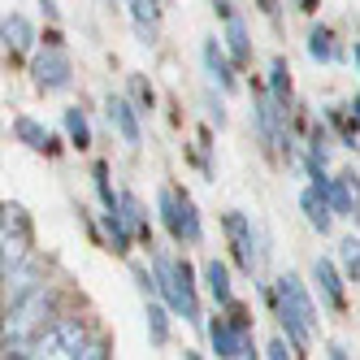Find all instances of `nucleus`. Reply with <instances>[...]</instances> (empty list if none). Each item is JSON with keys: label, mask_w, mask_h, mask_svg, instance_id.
<instances>
[{"label": "nucleus", "mask_w": 360, "mask_h": 360, "mask_svg": "<svg viewBox=\"0 0 360 360\" xmlns=\"http://www.w3.org/2000/svg\"><path fill=\"white\" fill-rule=\"evenodd\" d=\"M269 304H274V313H278L282 330H287V339L295 347L313 343L321 317H317V304H313V295H308V287H304L300 274H278L274 287H269Z\"/></svg>", "instance_id": "nucleus-1"}, {"label": "nucleus", "mask_w": 360, "mask_h": 360, "mask_svg": "<svg viewBox=\"0 0 360 360\" xmlns=\"http://www.w3.org/2000/svg\"><path fill=\"white\" fill-rule=\"evenodd\" d=\"M152 274H157V291L183 321L200 326V282L187 261H169V256H152Z\"/></svg>", "instance_id": "nucleus-2"}, {"label": "nucleus", "mask_w": 360, "mask_h": 360, "mask_svg": "<svg viewBox=\"0 0 360 360\" xmlns=\"http://www.w3.org/2000/svg\"><path fill=\"white\" fill-rule=\"evenodd\" d=\"M53 317V291L35 287L31 295H22L5 308V356H27L31 334L44 330V321Z\"/></svg>", "instance_id": "nucleus-3"}, {"label": "nucleus", "mask_w": 360, "mask_h": 360, "mask_svg": "<svg viewBox=\"0 0 360 360\" xmlns=\"http://www.w3.org/2000/svg\"><path fill=\"white\" fill-rule=\"evenodd\" d=\"M221 226H226V239H230V248H235V261H239V269L252 278L256 269L265 265V256H269L265 239L256 235L252 217H248V213H239V209H230V213L221 217Z\"/></svg>", "instance_id": "nucleus-4"}, {"label": "nucleus", "mask_w": 360, "mask_h": 360, "mask_svg": "<svg viewBox=\"0 0 360 360\" xmlns=\"http://www.w3.org/2000/svg\"><path fill=\"white\" fill-rule=\"evenodd\" d=\"M31 83L44 91V96H53V91H70L74 87V61L61 44H44L39 53L31 57Z\"/></svg>", "instance_id": "nucleus-5"}, {"label": "nucleus", "mask_w": 360, "mask_h": 360, "mask_svg": "<svg viewBox=\"0 0 360 360\" xmlns=\"http://www.w3.org/2000/svg\"><path fill=\"white\" fill-rule=\"evenodd\" d=\"M287 113H291V109H282L278 100L269 96V87L252 96V122H256V135H261V143H265L269 152H291Z\"/></svg>", "instance_id": "nucleus-6"}, {"label": "nucleus", "mask_w": 360, "mask_h": 360, "mask_svg": "<svg viewBox=\"0 0 360 360\" xmlns=\"http://www.w3.org/2000/svg\"><path fill=\"white\" fill-rule=\"evenodd\" d=\"M200 61H204V74H209V83L217 87V91H235L239 87V65H235V57L226 53V44L217 39V35H209L200 44Z\"/></svg>", "instance_id": "nucleus-7"}, {"label": "nucleus", "mask_w": 360, "mask_h": 360, "mask_svg": "<svg viewBox=\"0 0 360 360\" xmlns=\"http://www.w3.org/2000/svg\"><path fill=\"white\" fill-rule=\"evenodd\" d=\"M0 213H5V217H0L5 265H13V261H22V256H27V248H31V217H27V209H22V204H5Z\"/></svg>", "instance_id": "nucleus-8"}, {"label": "nucleus", "mask_w": 360, "mask_h": 360, "mask_svg": "<svg viewBox=\"0 0 360 360\" xmlns=\"http://www.w3.org/2000/svg\"><path fill=\"white\" fill-rule=\"evenodd\" d=\"M105 117H109V126L122 135V143L126 148H139L143 143V126H139V105L135 100H126V96H105Z\"/></svg>", "instance_id": "nucleus-9"}, {"label": "nucleus", "mask_w": 360, "mask_h": 360, "mask_svg": "<svg viewBox=\"0 0 360 360\" xmlns=\"http://www.w3.org/2000/svg\"><path fill=\"white\" fill-rule=\"evenodd\" d=\"M313 282H317V291H321V300L330 308H343L347 304V274L334 265V261L317 256V261H313Z\"/></svg>", "instance_id": "nucleus-10"}, {"label": "nucleus", "mask_w": 360, "mask_h": 360, "mask_svg": "<svg viewBox=\"0 0 360 360\" xmlns=\"http://www.w3.org/2000/svg\"><path fill=\"white\" fill-rule=\"evenodd\" d=\"M300 209H304V221L317 230V235H330L334 230V213L330 209V200H326V187H317V183H308L304 191H300Z\"/></svg>", "instance_id": "nucleus-11"}, {"label": "nucleus", "mask_w": 360, "mask_h": 360, "mask_svg": "<svg viewBox=\"0 0 360 360\" xmlns=\"http://www.w3.org/2000/svg\"><path fill=\"white\" fill-rule=\"evenodd\" d=\"M35 287H44V274H39V265L31 261V256H22V261L5 265V304L31 295Z\"/></svg>", "instance_id": "nucleus-12"}, {"label": "nucleus", "mask_w": 360, "mask_h": 360, "mask_svg": "<svg viewBox=\"0 0 360 360\" xmlns=\"http://www.w3.org/2000/svg\"><path fill=\"white\" fill-rule=\"evenodd\" d=\"M0 35H5V48H9L13 57H35L39 31H35V22H31L27 13H5V27H0Z\"/></svg>", "instance_id": "nucleus-13"}, {"label": "nucleus", "mask_w": 360, "mask_h": 360, "mask_svg": "<svg viewBox=\"0 0 360 360\" xmlns=\"http://www.w3.org/2000/svg\"><path fill=\"white\" fill-rule=\"evenodd\" d=\"M200 278H204V291L213 295V304L217 308H230L235 304V282H230V265L226 261H204V269H200Z\"/></svg>", "instance_id": "nucleus-14"}, {"label": "nucleus", "mask_w": 360, "mask_h": 360, "mask_svg": "<svg viewBox=\"0 0 360 360\" xmlns=\"http://www.w3.org/2000/svg\"><path fill=\"white\" fill-rule=\"evenodd\" d=\"M157 213H161V226L174 243H183V195L178 187H161L157 191Z\"/></svg>", "instance_id": "nucleus-15"}, {"label": "nucleus", "mask_w": 360, "mask_h": 360, "mask_svg": "<svg viewBox=\"0 0 360 360\" xmlns=\"http://www.w3.org/2000/svg\"><path fill=\"white\" fill-rule=\"evenodd\" d=\"M221 44H226V53L235 57V65L243 70L252 61V39H248V22L235 13V18H226V27H221Z\"/></svg>", "instance_id": "nucleus-16"}, {"label": "nucleus", "mask_w": 360, "mask_h": 360, "mask_svg": "<svg viewBox=\"0 0 360 360\" xmlns=\"http://www.w3.org/2000/svg\"><path fill=\"white\" fill-rule=\"evenodd\" d=\"M13 135H18V143H27L31 152H57V139H53V131H48L44 122H35V117H13Z\"/></svg>", "instance_id": "nucleus-17"}, {"label": "nucleus", "mask_w": 360, "mask_h": 360, "mask_svg": "<svg viewBox=\"0 0 360 360\" xmlns=\"http://www.w3.org/2000/svg\"><path fill=\"white\" fill-rule=\"evenodd\" d=\"M139 44H157V22H161V0H126Z\"/></svg>", "instance_id": "nucleus-18"}, {"label": "nucleus", "mask_w": 360, "mask_h": 360, "mask_svg": "<svg viewBox=\"0 0 360 360\" xmlns=\"http://www.w3.org/2000/svg\"><path fill=\"white\" fill-rule=\"evenodd\" d=\"M169 313H174V308L161 295H148V304H143V326H148V339L157 343V347L169 343Z\"/></svg>", "instance_id": "nucleus-19"}, {"label": "nucleus", "mask_w": 360, "mask_h": 360, "mask_svg": "<svg viewBox=\"0 0 360 360\" xmlns=\"http://www.w3.org/2000/svg\"><path fill=\"white\" fill-rule=\"evenodd\" d=\"M53 330H57L61 356H83L87 352V330H83L79 317H53Z\"/></svg>", "instance_id": "nucleus-20"}, {"label": "nucleus", "mask_w": 360, "mask_h": 360, "mask_svg": "<svg viewBox=\"0 0 360 360\" xmlns=\"http://www.w3.org/2000/svg\"><path fill=\"white\" fill-rule=\"evenodd\" d=\"M304 48H308V57H313L317 65H330V61H339V44H334V31L330 27H317L308 31V39H304Z\"/></svg>", "instance_id": "nucleus-21"}, {"label": "nucleus", "mask_w": 360, "mask_h": 360, "mask_svg": "<svg viewBox=\"0 0 360 360\" xmlns=\"http://www.w3.org/2000/svg\"><path fill=\"white\" fill-rule=\"evenodd\" d=\"M61 126H65L70 148H79V152H87V148H91V122H87V113H83L79 105H70V109L61 113Z\"/></svg>", "instance_id": "nucleus-22"}, {"label": "nucleus", "mask_w": 360, "mask_h": 360, "mask_svg": "<svg viewBox=\"0 0 360 360\" xmlns=\"http://www.w3.org/2000/svg\"><path fill=\"white\" fill-rule=\"evenodd\" d=\"M269 96L278 100L282 109H291V100H295V87H291V65L282 61V57H274V61H269Z\"/></svg>", "instance_id": "nucleus-23"}, {"label": "nucleus", "mask_w": 360, "mask_h": 360, "mask_svg": "<svg viewBox=\"0 0 360 360\" xmlns=\"http://www.w3.org/2000/svg\"><path fill=\"white\" fill-rule=\"evenodd\" d=\"M91 183H96V195H100V209H122V191H113V183H109V165H105V161L91 165Z\"/></svg>", "instance_id": "nucleus-24"}, {"label": "nucleus", "mask_w": 360, "mask_h": 360, "mask_svg": "<svg viewBox=\"0 0 360 360\" xmlns=\"http://www.w3.org/2000/svg\"><path fill=\"white\" fill-rule=\"evenodd\" d=\"M178 195H183V243H200L204 239V221H200V213H195V200L178 187Z\"/></svg>", "instance_id": "nucleus-25"}, {"label": "nucleus", "mask_w": 360, "mask_h": 360, "mask_svg": "<svg viewBox=\"0 0 360 360\" xmlns=\"http://www.w3.org/2000/svg\"><path fill=\"white\" fill-rule=\"evenodd\" d=\"M122 217L131 221L135 235H152V230H148V213H143V204H139L135 191H122Z\"/></svg>", "instance_id": "nucleus-26"}, {"label": "nucleus", "mask_w": 360, "mask_h": 360, "mask_svg": "<svg viewBox=\"0 0 360 360\" xmlns=\"http://www.w3.org/2000/svg\"><path fill=\"white\" fill-rule=\"evenodd\" d=\"M339 261H343V274H347L352 282H360V239H356V235H347V239L339 243Z\"/></svg>", "instance_id": "nucleus-27"}, {"label": "nucleus", "mask_w": 360, "mask_h": 360, "mask_svg": "<svg viewBox=\"0 0 360 360\" xmlns=\"http://www.w3.org/2000/svg\"><path fill=\"white\" fill-rule=\"evenodd\" d=\"M131 96H135V105H139V113H152V100H157V96H152V87L139 79V74H135V79H131Z\"/></svg>", "instance_id": "nucleus-28"}, {"label": "nucleus", "mask_w": 360, "mask_h": 360, "mask_svg": "<svg viewBox=\"0 0 360 360\" xmlns=\"http://www.w3.org/2000/svg\"><path fill=\"white\" fill-rule=\"evenodd\" d=\"M261 356H269V360H287V356H295V343H291V339H269V347H265Z\"/></svg>", "instance_id": "nucleus-29"}, {"label": "nucleus", "mask_w": 360, "mask_h": 360, "mask_svg": "<svg viewBox=\"0 0 360 360\" xmlns=\"http://www.w3.org/2000/svg\"><path fill=\"white\" fill-rule=\"evenodd\" d=\"M221 96H226V91H221ZM221 96H213V91L204 96V100H209V113H213V122H217V126H226V100H221Z\"/></svg>", "instance_id": "nucleus-30"}, {"label": "nucleus", "mask_w": 360, "mask_h": 360, "mask_svg": "<svg viewBox=\"0 0 360 360\" xmlns=\"http://www.w3.org/2000/svg\"><path fill=\"white\" fill-rule=\"evenodd\" d=\"M213 13L226 22V18H235V5H230V0H213Z\"/></svg>", "instance_id": "nucleus-31"}, {"label": "nucleus", "mask_w": 360, "mask_h": 360, "mask_svg": "<svg viewBox=\"0 0 360 360\" xmlns=\"http://www.w3.org/2000/svg\"><path fill=\"white\" fill-rule=\"evenodd\" d=\"M87 360H100V356H109V343H87V352H83Z\"/></svg>", "instance_id": "nucleus-32"}, {"label": "nucleus", "mask_w": 360, "mask_h": 360, "mask_svg": "<svg viewBox=\"0 0 360 360\" xmlns=\"http://www.w3.org/2000/svg\"><path fill=\"white\" fill-rule=\"evenodd\" d=\"M39 5H44L48 18H61V0H39Z\"/></svg>", "instance_id": "nucleus-33"}, {"label": "nucleus", "mask_w": 360, "mask_h": 360, "mask_svg": "<svg viewBox=\"0 0 360 360\" xmlns=\"http://www.w3.org/2000/svg\"><path fill=\"white\" fill-rule=\"evenodd\" d=\"M291 5H295V9H304V13H313V9H317V0H291Z\"/></svg>", "instance_id": "nucleus-34"}, {"label": "nucleus", "mask_w": 360, "mask_h": 360, "mask_svg": "<svg viewBox=\"0 0 360 360\" xmlns=\"http://www.w3.org/2000/svg\"><path fill=\"white\" fill-rule=\"evenodd\" d=\"M352 113H356V122H360V91L352 96Z\"/></svg>", "instance_id": "nucleus-35"}, {"label": "nucleus", "mask_w": 360, "mask_h": 360, "mask_svg": "<svg viewBox=\"0 0 360 360\" xmlns=\"http://www.w3.org/2000/svg\"><path fill=\"white\" fill-rule=\"evenodd\" d=\"M352 61H356V74H360V44L352 48Z\"/></svg>", "instance_id": "nucleus-36"}, {"label": "nucleus", "mask_w": 360, "mask_h": 360, "mask_svg": "<svg viewBox=\"0 0 360 360\" xmlns=\"http://www.w3.org/2000/svg\"><path fill=\"white\" fill-rule=\"evenodd\" d=\"M105 5H117V0H105Z\"/></svg>", "instance_id": "nucleus-37"}]
</instances>
